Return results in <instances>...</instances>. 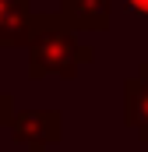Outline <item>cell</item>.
Listing matches in <instances>:
<instances>
[{"label":"cell","mask_w":148,"mask_h":152,"mask_svg":"<svg viewBox=\"0 0 148 152\" xmlns=\"http://www.w3.org/2000/svg\"><path fill=\"white\" fill-rule=\"evenodd\" d=\"M11 138L21 142L28 152H46L64 134V113L60 110H21L11 117Z\"/></svg>","instance_id":"2"},{"label":"cell","mask_w":148,"mask_h":152,"mask_svg":"<svg viewBox=\"0 0 148 152\" xmlns=\"http://www.w3.org/2000/svg\"><path fill=\"white\" fill-rule=\"evenodd\" d=\"M123 7L134 14H148V0H123Z\"/></svg>","instance_id":"7"},{"label":"cell","mask_w":148,"mask_h":152,"mask_svg":"<svg viewBox=\"0 0 148 152\" xmlns=\"http://www.w3.org/2000/svg\"><path fill=\"white\" fill-rule=\"evenodd\" d=\"M138 78H145V81H148V60L141 64V67H138Z\"/></svg>","instance_id":"8"},{"label":"cell","mask_w":148,"mask_h":152,"mask_svg":"<svg viewBox=\"0 0 148 152\" xmlns=\"http://www.w3.org/2000/svg\"><path fill=\"white\" fill-rule=\"evenodd\" d=\"M28 78H74L81 64L95 60V50L81 42L78 32L60 18V14H32L28 28Z\"/></svg>","instance_id":"1"},{"label":"cell","mask_w":148,"mask_h":152,"mask_svg":"<svg viewBox=\"0 0 148 152\" xmlns=\"http://www.w3.org/2000/svg\"><path fill=\"white\" fill-rule=\"evenodd\" d=\"M32 28L28 0H0V46H25Z\"/></svg>","instance_id":"4"},{"label":"cell","mask_w":148,"mask_h":152,"mask_svg":"<svg viewBox=\"0 0 148 152\" xmlns=\"http://www.w3.org/2000/svg\"><path fill=\"white\" fill-rule=\"evenodd\" d=\"M110 7L113 0H60V18L78 28H92V32H106L110 28Z\"/></svg>","instance_id":"3"},{"label":"cell","mask_w":148,"mask_h":152,"mask_svg":"<svg viewBox=\"0 0 148 152\" xmlns=\"http://www.w3.org/2000/svg\"><path fill=\"white\" fill-rule=\"evenodd\" d=\"M123 120L141 134V142H148V81L138 75L123 81Z\"/></svg>","instance_id":"5"},{"label":"cell","mask_w":148,"mask_h":152,"mask_svg":"<svg viewBox=\"0 0 148 152\" xmlns=\"http://www.w3.org/2000/svg\"><path fill=\"white\" fill-rule=\"evenodd\" d=\"M11 117H14V96L11 92H0V131L11 124Z\"/></svg>","instance_id":"6"}]
</instances>
